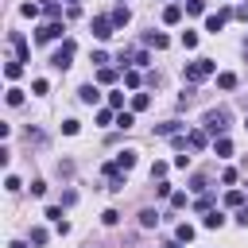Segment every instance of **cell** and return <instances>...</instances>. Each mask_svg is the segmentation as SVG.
<instances>
[{
	"mask_svg": "<svg viewBox=\"0 0 248 248\" xmlns=\"http://www.w3.org/2000/svg\"><path fill=\"white\" fill-rule=\"evenodd\" d=\"M182 74H186V81H205L209 74H217V62H213V58H194Z\"/></svg>",
	"mask_w": 248,
	"mask_h": 248,
	"instance_id": "1",
	"label": "cell"
},
{
	"mask_svg": "<svg viewBox=\"0 0 248 248\" xmlns=\"http://www.w3.org/2000/svg\"><path fill=\"white\" fill-rule=\"evenodd\" d=\"M202 124H205V132H213V136H225V128H229V112H225V108H209Z\"/></svg>",
	"mask_w": 248,
	"mask_h": 248,
	"instance_id": "2",
	"label": "cell"
},
{
	"mask_svg": "<svg viewBox=\"0 0 248 248\" xmlns=\"http://www.w3.org/2000/svg\"><path fill=\"white\" fill-rule=\"evenodd\" d=\"M74 50H78V46H74V39H66V43L50 54V66H54V70H66V66H70V58H74Z\"/></svg>",
	"mask_w": 248,
	"mask_h": 248,
	"instance_id": "3",
	"label": "cell"
},
{
	"mask_svg": "<svg viewBox=\"0 0 248 248\" xmlns=\"http://www.w3.org/2000/svg\"><path fill=\"white\" fill-rule=\"evenodd\" d=\"M112 27H116L112 16H93V39H101V43L112 39Z\"/></svg>",
	"mask_w": 248,
	"mask_h": 248,
	"instance_id": "4",
	"label": "cell"
},
{
	"mask_svg": "<svg viewBox=\"0 0 248 248\" xmlns=\"http://www.w3.org/2000/svg\"><path fill=\"white\" fill-rule=\"evenodd\" d=\"M62 31H66V27H62L58 19H50V23H43V27L35 31V39H39V43H54V39H62Z\"/></svg>",
	"mask_w": 248,
	"mask_h": 248,
	"instance_id": "5",
	"label": "cell"
},
{
	"mask_svg": "<svg viewBox=\"0 0 248 248\" xmlns=\"http://www.w3.org/2000/svg\"><path fill=\"white\" fill-rule=\"evenodd\" d=\"M225 23H229V12H209V16H205V31H213V35H217Z\"/></svg>",
	"mask_w": 248,
	"mask_h": 248,
	"instance_id": "6",
	"label": "cell"
},
{
	"mask_svg": "<svg viewBox=\"0 0 248 248\" xmlns=\"http://www.w3.org/2000/svg\"><path fill=\"white\" fill-rule=\"evenodd\" d=\"M78 97H81L85 105H97V101H101V89H97V85H81V89H78Z\"/></svg>",
	"mask_w": 248,
	"mask_h": 248,
	"instance_id": "7",
	"label": "cell"
},
{
	"mask_svg": "<svg viewBox=\"0 0 248 248\" xmlns=\"http://www.w3.org/2000/svg\"><path fill=\"white\" fill-rule=\"evenodd\" d=\"M116 167H120V170H132V167H136V151H128V147L116 151Z\"/></svg>",
	"mask_w": 248,
	"mask_h": 248,
	"instance_id": "8",
	"label": "cell"
},
{
	"mask_svg": "<svg viewBox=\"0 0 248 248\" xmlns=\"http://www.w3.org/2000/svg\"><path fill=\"white\" fill-rule=\"evenodd\" d=\"M202 225H205V229H221V225H225V213H217V209H209Z\"/></svg>",
	"mask_w": 248,
	"mask_h": 248,
	"instance_id": "9",
	"label": "cell"
},
{
	"mask_svg": "<svg viewBox=\"0 0 248 248\" xmlns=\"http://www.w3.org/2000/svg\"><path fill=\"white\" fill-rule=\"evenodd\" d=\"M174 240H182V244H190V240H194V225H186V221H182V225L174 229Z\"/></svg>",
	"mask_w": 248,
	"mask_h": 248,
	"instance_id": "10",
	"label": "cell"
},
{
	"mask_svg": "<svg viewBox=\"0 0 248 248\" xmlns=\"http://www.w3.org/2000/svg\"><path fill=\"white\" fill-rule=\"evenodd\" d=\"M178 19H182V8H178V4L163 8V23H178Z\"/></svg>",
	"mask_w": 248,
	"mask_h": 248,
	"instance_id": "11",
	"label": "cell"
},
{
	"mask_svg": "<svg viewBox=\"0 0 248 248\" xmlns=\"http://www.w3.org/2000/svg\"><path fill=\"white\" fill-rule=\"evenodd\" d=\"M140 225H143V229H155V225H159V213H155V209H143V213H140Z\"/></svg>",
	"mask_w": 248,
	"mask_h": 248,
	"instance_id": "12",
	"label": "cell"
},
{
	"mask_svg": "<svg viewBox=\"0 0 248 248\" xmlns=\"http://www.w3.org/2000/svg\"><path fill=\"white\" fill-rule=\"evenodd\" d=\"M167 43H170V39H167V35H159V31H151V35H147V46H155V50H163Z\"/></svg>",
	"mask_w": 248,
	"mask_h": 248,
	"instance_id": "13",
	"label": "cell"
},
{
	"mask_svg": "<svg viewBox=\"0 0 248 248\" xmlns=\"http://www.w3.org/2000/svg\"><path fill=\"white\" fill-rule=\"evenodd\" d=\"M12 46H16L19 62H27V43H23V35H12Z\"/></svg>",
	"mask_w": 248,
	"mask_h": 248,
	"instance_id": "14",
	"label": "cell"
},
{
	"mask_svg": "<svg viewBox=\"0 0 248 248\" xmlns=\"http://www.w3.org/2000/svg\"><path fill=\"white\" fill-rule=\"evenodd\" d=\"M217 85H221V89H236V74H229V70L217 74Z\"/></svg>",
	"mask_w": 248,
	"mask_h": 248,
	"instance_id": "15",
	"label": "cell"
},
{
	"mask_svg": "<svg viewBox=\"0 0 248 248\" xmlns=\"http://www.w3.org/2000/svg\"><path fill=\"white\" fill-rule=\"evenodd\" d=\"M97 81H105V85L116 81V70H112V66H101V70H97Z\"/></svg>",
	"mask_w": 248,
	"mask_h": 248,
	"instance_id": "16",
	"label": "cell"
},
{
	"mask_svg": "<svg viewBox=\"0 0 248 248\" xmlns=\"http://www.w3.org/2000/svg\"><path fill=\"white\" fill-rule=\"evenodd\" d=\"M147 105H151L147 93H136V97H132V112H140V108H147Z\"/></svg>",
	"mask_w": 248,
	"mask_h": 248,
	"instance_id": "17",
	"label": "cell"
},
{
	"mask_svg": "<svg viewBox=\"0 0 248 248\" xmlns=\"http://www.w3.org/2000/svg\"><path fill=\"white\" fill-rule=\"evenodd\" d=\"M186 140H190V147H194V151H202V147H205V132H190Z\"/></svg>",
	"mask_w": 248,
	"mask_h": 248,
	"instance_id": "18",
	"label": "cell"
},
{
	"mask_svg": "<svg viewBox=\"0 0 248 248\" xmlns=\"http://www.w3.org/2000/svg\"><path fill=\"white\" fill-rule=\"evenodd\" d=\"M112 23H116V27H124V23H128V8H124V4L112 12Z\"/></svg>",
	"mask_w": 248,
	"mask_h": 248,
	"instance_id": "19",
	"label": "cell"
},
{
	"mask_svg": "<svg viewBox=\"0 0 248 248\" xmlns=\"http://www.w3.org/2000/svg\"><path fill=\"white\" fill-rule=\"evenodd\" d=\"M182 46L194 50V46H198V31H182Z\"/></svg>",
	"mask_w": 248,
	"mask_h": 248,
	"instance_id": "20",
	"label": "cell"
},
{
	"mask_svg": "<svg viewBox=\"0 0 248 248\" xmlns=\"http://www.w3.org/2000/svg\"><path fill=\"white\" fill-rule=\"evenodd\" d=\"M155 132H159V136H178V124H174V120H167V124H159Z\"/></svg>",
	"mask_w": 248,
	"mask_h": 248,
	"instance_id": "21",
	"label": "cell"
},
{
	"mask_svg": "<svg viewBox=\"0 0 248 248\" xmlns=\"http://www.w3.org/2000/svg\"><path fill=\"white\" fill-rule=\"evenodd\" d=\"M217 155H221V159H229V155H232V143H229V140H225V136H221V140H217Z\"/></svg>",
	"mask_w": 248,
	"mask_h": 248,
	"instance_id": "22",
	"label": "cell"
},
{
	"mask_svg": "<svg viewBox=\"0 0 248 248\" xmlns=\"http://www.w3.org/2000/svg\"><path fill=\"white\" fill-rule=\"evenodd\" d=\"M186 12H190V16H202V12H205V0H186Z\"/></svg>",
	"mask_w": 248,
	"mask_h": 248,
	"instance_id": "23",
	"label": "cell"
},
{
	"mask_svg": "<svg viewBox=\"0 0 248 248\" xmlns=\"http://www.w3.org/2000/svg\"><path fill=\"white\" fill-rule=\"evenodd\" d=\"M4 74H8V78H12V81H16V78H19V74H23V66H19V62H8V66H4Z\"/></svg>",
	"mask_w": 248,
	"mask_h": 248,
	"instance_id": "24",
	"label": "cell"
},
{
	"mask_svg": "<svg viewBox=\"0 0 248 248\" xmlns=\"http://www.w3.org/2000/svg\"><path fill=\"white\" fill-rule=\"evenodd\" d=\"M124 85L136 89V85H140V74H136V70H124Z\"/></svg>",
	"mask_w": 248,
	"mask_h": 248,
	"instance_id": "25",
	"label": "cell"
},
{
	"mask_svg": "<svg viewBox=\"0 0 248 248\" xmlns=\"http://www.w3.org/2000/svg\"><path fill=\"white\" fill-rule=\"evenodd\" d=\"M8 105H23V89L12 85V89H8Z\"/></svg>",
	"mask_w": 248,
	"mask_h": 248,
	"instance_id": "26",
	"label": "cell"
},
{
	"mask_svg": "<svg viewBox=\"0 0 248 248\" xmlns=\"http://www.w3.org/2000/svg\"><path fill=\"white\" fill-rule=\"evenodd\" d=\"M108 108H120L124 112V93H108Z\"/></svg>",
	"mask_w": 248,
	"mask_h": 248,
	"instance_id": "27",
	"label": "cell"
},
{
	"mask_svg": "<svg viewBox=\"0 0 248 248\" xmlns=\"http://www.w3.org/2000/svg\"><path fill=\"white\" fill-rule=\"evenodd\" d=\"M97 124H116V116H112V108H101V112H97Z\"/></svg>",
	"mask_w": 248,
	"mask_h": 248,
	"instance_id": "28",
	"label": "cell"
},
{
	"mask_svg": "<svg viewBox=\"0 0 248 248\" xmlns=\"http://www.w3.org/2000/svg\"><path fill=\"white\" fill-rule=\"evenodd\" d=\"M240 202H244L240 190H229V194H225V205H240Z\"/></svg>",
	"mask_w": 248,
	"mask_h": 248,
	"instance_id": "29",
	"label": "cell"
},
{
	"mask_svg": "<svg viewBox=\"0 0 248 248\" xmlns=\"http://www.w3.org/2000/svg\"><path fill=\"white\" fill-rule=\"evenodd\" d=\"M93 66H97V70L108 66V54H105V50H93Z\"/></svg>",
	"mask_w": 248,
	"mask_h": 248,
	"instance_id": "30",
	"label": "cell"
},
{
	"mask_svg": "<svg viewBox=\"0 0 248 248\" xmlns=\"http://www.w3.org/2000/svg\"><path fill=\"white\" fill-rule=\"evenodd\" d=\"M116 128H132V112H116Z\"/></svg>",
	"mask_w": 248,
	"mask_h": 248,
	"instance_id": "31",
	"label": "cell"
},
{
	"mask_svg": "<svg viewBox=\"0 0 248 248\" xmlns=\"http://www.w3.org/2000/svg\"><path fill=\"white\" fill-rule=\"evenodd\" d=\"M31 244H46V229H31Z\"/></svg>",
	"mask_w": 248,
	"mask_h": 248,
	"instance_id": "32",
	"label": "cell"
},
{
	"mask_svg": "<svg viewBox=\"0 0 248 248\" xmlns=\"http://www.w3.org/2000/svg\"><path fill=\"white\" fill-rule=\"evenodd\" d=\"M31 89H35V93H46L50 85H46V78H35V81H31Z\"/></svg>",
	"mask_w": 248,
	"mask_h": 248,
	"instance_id": "33",
	"label": "cell"
},
{
	"mask_svg": "<svg viewBox=\"0 0 248 248\" xmlns=\"http://www.w3.org/2000/svg\"><path fill=\"white\" fill-rule=\"evenodd\" d=\"M62 132L66 136H78V120H62Z\"/></svg>",
	"mask_w": 248,
	"mask_h": 248,
	"instance_id": "34",
	"label": "cell"
},
{
	"mask_svg": "<svg viewBox=\"0 0 248 248\" xmlns=\"http://www.w3.org/2000/svg\"><path fill=\"white\" fill-rule=\"evenodd\" d=\"M170 205H174V209H182V205H186V194H182V190H178V194H170Z\"/></svg>",
	"mask_w": 248,
	"mask_h": 248,
	"instance_id": "35",
	"label": "cell"
},
{
	"mask_svg": "<svg viewBox=\"0 0 248 248\" xmlns=\"http://www.w3.org/2000/svg\"><path fill=\"white\" fill-rule=\"evenodd\" d=\"M101 221H105V225H116V221H120V213H116V209H105V217H101Z\"/></svg>",
	"mask_w": 248,
	"mask_h": 248,
	"instance_id": "36",
	"label": "cell"
},
{
	"mask_svg": "<svg viewBox=\"0 0 248 248\" xmlns=\"http://www.w3.org/2000/svg\"><path fill=\"white\" fill-rule=\"evenodd\" d=\"M163 248H182V240H167V244H163Z\"/></svg>",
	"mask_w": 248,
	"mask_h": 248,
	"instance_id": "37",
	"label": "cell"
},
{
	"mask_svg": "<svg viewBox=\"0 0 248 248\" xmlns=\"http://www.w3.org/2000/svg\"><path fill=\"white\" fill-rule=\"evenodd\" d=\"M12 248H27V244H19V240H16V244H12Z\"/></svg>",
	"mask_w": 248,
	"mask_h": 248,
	"instance_id": "38",
	"label": "cell"
},
{
	"mask_svg": "<svg viewBox=\"0 0 248 248\" xmlns=\"http://www.w3.org/2000/svg\"><path fill=\"white\" fill-rule=\"evenodd\" d=\"M70 4H81V0H70Z\"/></svg>",
	"mask_w": 248,
	"mask_h": 248,
	"instance_id": "39",
	"label": "cell"
},
{
	"mask_svg": "<svg viewBox=\"0 0 248 248\" xmlns=\"http://www.w3.org/2000/svg\"><path fill=\"white\" fill-rule=\"evenodd\" d=\"M178 4H186V0H178Z\"/></svg>",
	"mask_w": 248,
	"mask_h": 248,
	"instance_id": "40",
	"label": "cell"
},
{
	"mask_svg": "<svg viewBox=\"0 0 248 248\" xmlns=\"http://www.w3.org/2000/svg\"><path fill=\"white\" fill-rule=\"evenodd\" d=\"M120 4H124V0H120Z\"/></svg>",
	"mask_w": 248,
	"mask_h": 248,
	"instance_id": "41",
	"label": "cell"
}]
</instances>
